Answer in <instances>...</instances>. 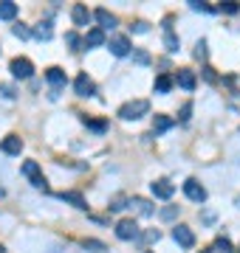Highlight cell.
Here are the masks:
<instances>
[{
	"label": "cell",
	"instance_id": "obj_18",
	"mask_svg": "<svg viewBox=\"0 0 240 253\" xmlns=\"http://www.w3.org/2000/svg\"><path fill=\"white\" fill-rule=\"evenodd\" d=\"M60 200H65V203H71V206H76V208H88L85 206V197L79 194V191H60Z\"/></svg>",
	"mask_w": 240,
	"mask_h": 253
},
{
	"label": "cell",
	"instance_id": "obj_29",
	"mask_svg": "<svg viewBox=\"0 0 240 253\" xmlns=\"http://www.w3.org/2000/svg\"><path fill=\"white\" fill-rule=\"evenodd\" d=\"M133 59H136L139 65H150V54H147V51H141V48L133 51Z\"/></svg>",
	"mask_w": 240,
	"mask_h": 253
},
{
	"label": "cell",
	"instance_id": "obj_9",
	"mask_svg": "<svg viewBox=\"0 0 240 253\" xmlns=\"http://www.w3.org/2000/svg\"><path fill=\"white\" fill-rule=\"evenodd\" d=\"M150 189H153V197H158V200H170L173 197V191H176V186L170 180H156V183H150Z\"/></svg>",
	"mask_w": 240,
	"mask_h": 253
},
{
	"label": "cell",
	"instance_id": "obj_5",
	"mask_svg": "<svg viewBox=\"0 0 240 253\" xmlns=\"http://www.w3.org/2000/svg\"><path fill=\"white\" fill-rule=\"evenodd\" d=\"M184 194L192 200V203H206V189H203L195 177H189V180L184 183Z\"/></svg>",
	"mask_w": 240,
	"mask_h": 253
},
{
	"label": "cell",
	"instance_id": "obj_38",
	"mask_svg": "<svg viewBox=\"0 0 240 253\" xmlns=\"http://www.w3.org/2000/svg\"><path fill=\"white\" fill-rule=\"evenodd\" d=\"M203 222H215V214H212V211H203Z\"/></svg>",
	"mask_w": 240,
	"mask_h": 253
},
{
	"label": "cell",
	"instance_id": "obj_13",
	"mask_svg": "<svg viewBox=\"0 0 240 253\" xmlns=\"http://www.w3.org/2000/svg\"><path fill=\"white\" fill-rule=\"evenodd\" d=\"M0 149L6 155H20L23 152V141H20L17 135H6L3 138V144H0Z\"/></svg>",
	"mask_w": 240,
	"mask_h": 253
},
{
	"label": "cell",
	"instance_id": "obj_11",
	"mask_svg": "<svg viewBox=\"0 0 240 253\" xmlns=\"http://www.w3.org/2000/svg\"><path fill=\"white\" fill-rule=\"evenodd\" d=\"M91 14L96 17V23H99L102 31H108V28H116V17H113L108 9H96V11H91Z\"/></svg>",
	"mask_w": 240,
	"mask_h": 253
},
{
	"label": "cell",
	"instance_id": "obj_12",
	"mask_svg": "<svg viewBox=\"0 0 240 253\" xmlns=\"http://www.w3.org/2000/svg\"><path fill=\"white\" fill-rule=\"evenodd\" d=\"M111 54L113 56H127L130 54V40L127 37H113L111 40Z\"/></svg>",
	"mask_w": 240,
	"mask_h": 253
},
{
	"label": "cell",
	"instance_id": "obj_2",
	"mask_svg": "<svg viewBox=\"0 0 240 253\" xmlns=\"http://www.w3.org/2000/svg\"><path fill=\"white\" fill-rule=\"evenodd\" d=\"M23 174L31 180V186H34V189L48 191V183H46V177H43V172H40V163L37 161H26V163H23Z\"/></svg>",
	"mask_w": 240,
	"mask_h": 253
},
{
	"label": "cell",
	"instance_id": "obj_22",
	"mask_svg": "<svg viewBox=\"0 0 240 253\" xmlns=\"http://www.w3.org/2000/svg\"><path fill=\"white\" fill-rule=\"evenodd\" d=\"M170 87H173V76L170 73L156 76V93H170Z\"/></svg>",
	"mask_w": 240,
	"mask_h": 253
},
{
	"label": "cell",
	"instance_id": "obj_14",
	"mask_svg": "<svg viewBox=\"0 0 240 253\" xmlns=\"http://www.w3.org/2000/svg\"><path fill=\"white\" fill-rule=\"evenodd\" d=\"M176 82H178V87H184L186 93H192V90H195V73H192V71H186V68H181V71H178Z\"/></svg>",
	"mask_w": 240,
	"mask_h": 253
},
{
	"label": "cell",
	"instance_id": "obj_1",
	"mask_svg": "<svg viewBox=\"0 0 240 253\" xmlns=\"http://www.w3.org/2000/svg\"><path fill=\"white\" fill-rule=\"evenodd\" d=\"M147 113H150V101H147V99H136V101H127V104H121L119 118H124V121H136V118L147 116Z\"/></svg>",
	"mask_w": 240,
	"mask_h": 253
},
{
	"label": "cell",
	"instance_id": "obj_20",
	"mask_svg": "<svg viewBox=\"0 0 240 253\" xmlns=\"http://www.w3.org/2000/svg\"><path fill=\"white\" fill-rule=\"evenodd\" d=\"M31 34L37 37V40H43V42H48V40H51V37H54V28H51V23H40V26L34 28V31H31Z\"/></svg>",
	"mask_w": 240,
	"mask_h": 253
},
{
	"label": "cell",
	"instance_id": "obj_40",
	"mask_svg": "<svg viewBox=\"0 0 240 253\" xmlns=\"http://www.w3.org/2000/svg\"><path fill=\"white\" fill-rule=\"evenodd\" d=\"M144 253H153V251H144Z\"/></svg>",
	"mask_w": 240,
	"mask_h": 253
},
{
	"label": "cell",
	"instance_id": "obj_32",
	"mask_svg": "<svg viewBox=\"0 0 240 253\" xmlns=\"http://www.w3.org/2000/svg\"><path fill=\"white\" fill-rule=\"evenodd\" d=\"M189 9H195V11H212L206 3H201V0H189Z\"/></svg>",
	"mask_w": 240,
	"mask_h": 253
},
{
	"label": "cell",
	"instance_id": "obj_8",
	"mask_svg": "<svg viewBox=\"0 0 240 253\" xmlns=\"http://www.w3.org/2000/svg\"><path fill=\"white\" fill-rule=\"evenodd\" d=\"M74 90H76V96H96V84L88 79V73H79L74 79Z\"/></svg>",
	"mask_w": 240,
	"mask_h": 253
},
{
	"label": "cell",
	"instance_id": "obj_28",
	"mask_svg": "<svg viewBox=\"0 0 240 253\" xmlns=\"http://www.w3.org/2000/svg\"><path fill=\"white\" fill-rule=\"evenodd\" d=\"M136 239H141V242H158V239H161V231L153 228V231H147L144 236H136Z\"/></svg>",
	"mask_w": 240,
	"mask_h": 253
},
{
	"label": "cell",
	"instance_id": "obj_25",
	"mask_svg": "<svg viewBox=\"0 0 240 253\" xmlns=\"http://www.w3.org/2000/svg\"><path fill=\"white\" fill-rule=\"evenodd\" d=\"M85 251H91V253H105L108 248H105L99 239H88V242H85Z\"/></svg>",
	"mask_w": 240,
	"mask_h": 253
},
{
	"label": "cell",
	"instance_id": "obj_30",
	"mask_svg": "<svg viewBox=\"0 0 240 253\" xmlns=\"http://www.w3.org/2000/svg\"><path fill=\"white\" fill-rule=\"evenodd\" d=\"M189 116H192V104L186 101L184 107H181V116H178V118H181V124H186V121H189Z\"/></svg>",
	"mask_w": 240,
	"mask_h": 253
},
{
	"label": "cell",
	"instance_id": "obj_7",
	"mask_svg": "<svg viewBox=\"0 0 240 253\" xmlns=\"http://www.w3.org/2000/svg\"><path fill=\"white\" fill-rule=\"evenodd\" d=\"M173 239H176L181 248H192V245H195L192 228H186V225H176V228H173Z\"/></svg>",
	"mask_w": 240,
	"mask_h": 253
},
{
	"label": "cell",
	"instance_id": "obj_15",
	"mask_svg": "<svg viewBox=\"0 0 240 253\" xmlns=\"http://www.w3.org/2000/svg\"><path fill=\"white\" fill-rule=\"evenodd\" d=\"M82 45H88V48H99V45H105V31H102V28H91V31L85 34Z\"/></svg>",
	"mask_w": 240,
	"mask_h": 253
},
{
	"label": "cell",
	"instance_id": "obj_27",
	"mask_svg": "<svg viewBox=\"0 0 240 253\" xmlns=\"http://www.w3.org/2000/svg\"><path fill=\"white\" fill-rule=\"evenodd\" d=\"M178 211H181L178 206H167V208H161V219H167V222H170V219H176V217H178Z\"/></svg>",
	"mask_w": 240,
	"mask_h": 253
},
{
	"label": "cell",
	"instance_id": "obj_36",
	"mask_svg": "<svg viewBox=\"0 0 240 253\" xmlns=\"http://www.w3.org/2000/svg\"><path fill=\"white\" fill-rule=\"evenodd\" d=\"M133 31H136V34H147L150 26H147V23H136V26H133Z\"/></svg>",
	"mask_w": 240,
	"mask_h": 253
},
{
	"label": "cell",
	"instance_id": "obj_6",
	"mask_svg": "<svg viewBox=\"0 0 240 253\" xmlns=\"http://www.w3.org/2000/svg\"><path fill=\"white\" fill-rule=\"evenodd\" d=\"M46 79H48V84L54 87V90H51V99H57V96H60V87L65 84V71L62 68H48Z\"/></svg>",
	"mask_w": 240,
	"mask_h": 253
},
{
	"label": "cell",
	"instance_id": "obj_34",
	"mask_svg": "<svg viewBox=\"0 0 240 253\" xmlns=\"http://www.w3.org/2000/svg\"><path fill=\"white\" fill-rule=\"evenodd\" d=\"M195 56H198V59H206V42H198V45H195Z\"/></svg>",
	"mask_w": 240,
	"mask_h": 253
},
{
	"label": "cell",
	"instance_id": "obj_10",
	"mask_svg": "<svg viewBox=\"0 0 240 253\" xmlns=\"http://www.w3.org/2000/svg\"><path fill=\"white\" fill-rule=\"evenodd\" d=\"M71 20H74V26H91V20H93V14L88 11V6H82V3H76L74 9H71Z\"/></svg>",
	"mask_w": 240,
	"mask_h": 253
},
{
	"label": "cell",
	"instance_id": "obj_23",
	"mask_svg": "<svg viewBox=\"0 0 240 253\" xmlns=\"http://www.w3.org/2000/svg\"><path fill=\"white\" fill-rule=\"evenodd\" d=\"M212 253H235V251H232V242H229V239H226V236H221V239H215Z\"/></svg>",
	"mask_w": 240,
	"mask_h": 253
},
{
	"label": "cell",
	"instance_id": "obj_26",
	"mask_svg": "<svg viewBox=\"0 0 240 253\" xmlns=\"http://www.w3.org/2000/svg\"><path fill=\"white\" fill-rule=\"evenodd\" d=\"M65 42H68V45L74 48V51H82V40H79V34H74V31H68V34H65Z\"/></svg>",
	"mask_w": 240,
	"mask_h": 253
},
{
	"label": "cell",
	"instance_id": "obj_16",
	"mask_svg": "<svg viewBox=\"0 0 240 253\" xmlns=\"http://www.w3.org/2000/svg\"><path fill=\"white\" fill-rule=\"evenodd\" d=\"M164 45H167V51H170V54H176L178 48H181V40L173 34V28H170V20H167V28H164Z\"/></svg>",
	"mask_w": 240,
	"mask_h": 253
},
{
	"label": "cell",
	"instance_id": "obj_19",
	"mask_svg": "<svg viewBox=\"0 0 240 253\" xmlns=\"http://www.w3.org/2000/svg\"><path fill=\"white\" fill-rule=\"evenodd\" d=\"M14 17H17V3L3 0V3H0V20H14Z\"/></svg>",
	"mask_w": 240,
	"mask_h": 253
},
{
	"label": "cell",
	"instance_id": "obj_17",
	"mask_svg": "<svg viewBox=\"0 0 240 253\" xmlns=\"http://www.w3.org/2000/svg\"><path fill=\"white\" fill-rule=\"evenodd\" d=\"M130 206H136V211H139L141 217H153V211H156V208H153V203H150V200H144V197H133V200H130Z\"/></svg>",
	"mask_w": 240,
	"mask_h": 253
},
{
	"label": "cell",
	"instance_id": "obj_35",
	"mask_svg": "<svg viewBox=\"0 0 240 253\" xmlns=\"http://www.w3.org/2000/svg\"><path fill=\"white\" fill-rule=\"evenodd\" d=\"M0 90H3V96H6V99H14V96H17V93H14V87H11V84H3Z\"/></svg>",
	"mask_w": 240,
	"mask_h": 253
},
{
	"label": "cell",
	"instance_id": "obj_33",
	"mask_svg": "<svg viewBox=\"0 0 240 253\" xmlns=\"http://www.w3.org/2000/svg\"><path fill=\"white\" fill-rule=\"evenodd\" d=\"M238 9H240V6H238V3H232V0H226V3L221 6V11H226V14H235Z\"/></svg>",
	"mask_w": 240,
	"mask_h": 253
},
{
	"label": "cell",
	"instance_id": "obj_4",
	"mask_svg": "<svg viewBox=\"0 0 240 253\" xmlns=\"http://www.w3.org/2000/svg\"><path fill=\"white\" fill-rule=\"evenodd\" d=\"M116 236L130 242V239H136L139 236V225H136V219H119L116 222Z\"/></svg>",
	"mask_w": 240,
	"mask_h": 253
},
{
	"label": "cell",
	"instance_id": "obj_31",
	"mask_svg": "<svg viewBox=\"0 0 240 253\" xmlns=\"http://www.w3.org/2000/svg\"><path fill=\"white\" fill-rule=\"evenodd\" d=\"M82 121L91 126V129H96V132H105V126H108L105 121H91V118H82Z\"/></svg>",
	"mask_w": 240,
	"mask_h": 253
},
{
	"label": "cell",
	"instance_id": "obj_3",
	"mask_svg": "<svg viewBox=\"0 0 240 253\" xmlns=\"http://www.w3.org/2000/svg\"><path fill=\"white\" fill-rule=\"evenodd\" d=\"M9 71L14 79H31V73H34V65L28 62L26 56H17V59H11Z\"/></svg>",
	"mask_w": 240,
	"mask_h": 253
},
{
	"label": "cell",
	"instance_id": "obj_21",
	"mask_svg": "<svg viewBox=\"0 0 240 253\" xmlns=\"http://www.w3.org/2000/svg\"><path fill=\"white\" fill-rule=\"evenodd\" d=\"M170 126H173V118L170 116H156L153 118V135H156V132H167Z\"/></svg>",
	"mask_w": 240,
	"mask_h": 253
},
{
	"label": "cell",
	"instance_id": "obj_39",
	"mask_svg": "<svg viewBox=\"0 0 240 253\" xmlns=\"http://www.w3.org/2000/svg\"><path fill=\"white\" fill-rule=\"evenodd\" d=\"M203 253H212V251H203Z\"/></svg>",
	"mask_w": 240,
	"mask_h": 253
},
{
	"label": "cell",
	"instance_id": "obj_24",
	"mask_svg": "<svg viewBox=\"0 0 240 253\" xmlns=\"http://www.w3.org/2000/svg\"><path fill=\"white\" fill-rule=\"evenodd\" d=\"M11 34L20 37V40H28V37H31V28L23 26V23H17V26H11Z\"/></svg>",
	"mask_w": 240,
	"mask_h": 253
},
{
	"label": "cell",
	"instance_id": "obj_37",
	"mask_svg": "<svg viewBox=\"0 0 240 253\" xmlns=\"http://www.w3.org/2000/svg\"><path fill=\"white\" fill-rule=\"evenodd\" d=\"M203 76H206V82H218V76L212 73V68H203Z\"/></svg>",
	"mask_w": 240,
	"mask_h": 253
}]
</instances>
